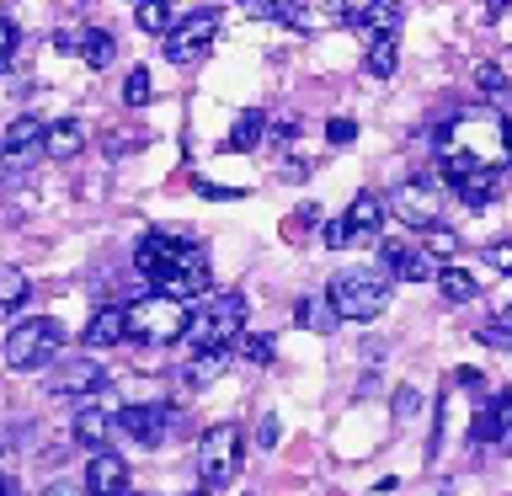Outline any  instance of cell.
Returning <instances> with one entry per match:
<instances>
[{
  "label": "cell",
  "instance_id": "4dcf8cb0",
  "mask_svg": "<svg viewBox=\"0 0 512 496\" xmlns=\"http://www.w3.org/2000/svg\"><path fill=\"white\" fill-rule=\"evenodd\" d=\"M480 342H486V347H507V352H512V304L491 320V326H480Z\"/></svg>",
  "mask_w": 512,
  "mask_h": 496
},
{
  "label": "cell",
  "instance_id": "8992f818",
  "mask_svg": "<svg viewBox=\"0 0 512 496\" xmlns=\"http://www.w3.org/2000/svg\"><path fill=\"white\" fill-rule=\"evenodd\" d=\"M59 347H64V326L38 315V320H22V326L6 336V363L11 368H43Z\"/></svg>",
  "mask_w": 512,
  "mask_h": 496
},
{
  "label": "cell",
  "instance_id": "4316f807",
  "mask_svg": "<svg viewBox=\"0 0 512 496\" xmlns=\"http://www.w3.org/2000/svg\"><path fill=\"white\" fill-rule=\"evenodd\" d=\"M400 64V43L395 38H368V75L374 80H390Z\"/></svg>",
  "mask_w": 512,
  "mask_h": 496
},
{
  "label": "cell",
  "instance_id": "e575fe53",
  "mask_svg": "<svg viewBox=\"0 0 512 496\" xmlns=\"http://www.w3.org/2000/svg\"><path fill=\"white\" fill-rule=\"evenodd\" d=\"M352 235H358V230H352V224H347V214H342V219H331V224H326V230H320V240H326V246H331V251H342V246H347V240H352Z\"/></svg>",
  "mask_w": 512,
  "mask_h": 496
},
{
  "label": "cell",
  "instance_id": "5b68a950",
  "mask_svg": "<svg viewBox=\"0 0 512 496\" xmlns=\"http://www.w3.org/2000/svg\"><path fill=\"white\" fill-rule=\"evenodd\" d=\"M240 454H246V438H240L235 422H214L198 438V480L208 491L214 486H230V480L240 475Z\"/></svg>",
  "mask_w": 512,
  "mask_h": 496
},
{
  "label": "cell",
  "instance_id": "7a4b0ae2",
  "mask_svg": "<svg viewBox=\"0 0 512 496\" xmlns=\"http://www.w3.org/2000/svg\"><path fill=\"white\" fill-rule=\"evenodd\" d=\"M326 299L342 320H374L395 299V278L384 267H342L326 283Z\"/></svg>",
  "mask_w": 512,
  "mask_h": 496
},
{
  "label": "cell",
  "instance_id": "f1b7e54d",
  "mask_svg": "<svg viewBox=\"0 0 512 496\" xmlns=\"http://www.w3.org/2000/svg\"><path fill=\"white\" fill-rule=\"evenodd\" d=\"M475 86H480V96H491V102H502V96L512 91L507 75H502V64H480V70H475Z\"/></svg>",
  "mask_w": 512,
  "mask_h": 496
},
{
  "label": "cell",
  "instance_id": "ffe728a7",
  "mask_svg": "<svg viewBox=\"0 0 512 496\" xmlns=\"http://www.w3.org/2000/svg\"><path fill=\"white\" fill-rule=\"evenodd\" d=\"M294 315H299V326H304V331H315V336H331L336 326H342V315L331 310V299H326V294L299 299V304H294Z\"/></svg>",
  "mask_w": 512,
  "mask_h": 496
},
{
  "label": "cell",
  "instance_id": "ba28073f",
  "mask_svg": "<svg viewBox=\"0 0 512 496\" xmlns=\"http://www.w3.org/2000/svg\"><path fill=\"white\" fill-rule=\"evenodd\" d=\"M214 32H219V11H192V16H182V22L166 32V43H160V48H166L171 64H192V59L208 54Z\"/></svg>",
  "mask_w": 512,
  "mask_h": 496
},
{
  "label": "cell",
  "instance_id": "3957f363",
  "mask_svg": "<svg viewBox=\"0 0 512 496\" xmlns=\"http://www.w3.org/2000/svg\"><path fill=\"white\" fill-rule=\"evenodd\" d=\"M246 336V294H208L187 320L192 352H235Z\"/></svg>",
  "mask_w": 512,
  "mask_h": 496
},
{
  "label": "cell",
  "instance_id": "603a6c76",
  "mask_svg": "<svg viewBox=\"0 0 512 496\" xmlns=\"http://www.w3.org/2000/svg\"><path fill=\"white\" fill-rule=\"evenodd\" d=\"M224 368H230V352H192V363L182 368V379L192 384V390H208Z\"/></svg>",
  "mask_w": 512,
  "mask_h": 496
},
{
  "label": "cell",
  "instance_id": "9a60e30c",
  "mask_svg": "<svg viewBox=\"0 0 512 496\" xmlns=\"http://www.w3.org/2000/svg\"><path fill=\"white\" fill-rule=\"evenodd\" d=\"M86 491L91 496H128V464L112 454H91V464H86Z\"/></svg>",
  "mask_w": 512,
  "mask_h": 496
},
{
  "label": "cell",
  "instance_id": "5bb4252c",
  "mask_svg": "<svg viewBox=\"0 0 512 496\" xmlns=\"http://www.w3.org/2000/svg\"><path fill=\"white\" fill-rule=\"evenodd\" d=\"M342 22H347V27H358L363 38H395L400 6H379V0H363V6H342Z\"/></svg>",
  "mask_w": 512,
  "mask_h": 496
},
{
  "label": "cell",
  "instance_id": "cb8c5ba5",
  "mask_svg": "<svg viewBox=\"0 0 512 496\" xmlns=\"http://www.w3.org/2000/svg\"><path fill=\"white\" fill-rule=\"evenodd\" d=\"M283 22L299 32H320V27L342 22V6H283Z\"/></svg>",
  "mask_w": 512,
  "mask_h": 496
},
{
  "label": "cell",
  "instance_id": "d4e9b609",
  "mask_svg": "<svg viewBox=\"0 0 512 496\" xmlns=\"http://www.w3.org/2000/svg\"><path fill=\"white\" fill-rule=\"evenodd\" d=\"M384 214H390V208H384L379 192H358V198H352V208H347V224L368 235V230H379V224H384Z\"/></svg>",
  "mask_w": 512,
  "mask_h": 496
},
{
  "label": "cell",
  "instance_id": "8d00e7d4",
  "mask_svg": "<svg viewBox=\"0 0 512 496\" xmlns=\"http://www.w3.org/2000/svg\"><path fill=\"white\" fill-rule=\"evenodd\" d=\"M486 262H491V272H512V240H496L486 251Z\"/></svg>",
  "mask_w": 512,
  "mask_h": 496
},
{
  "label": "cell",
  "instance_id": "1f68e13d",
  "mask_svg": "<svg viewBox=\"0 0 512 496\" xmlns=\"http://www.w3.org/2000/svg\"><path fill=\"white\" fill-rule=\"evenodd\" d=\"M150 96H155L150 70H128V80H123V102H128V107H144Z\"/></svg>",
  "mask_w": 512,
  "mask_h": 496
},
{
  "label": "cell",
  "instance_id": "d6a6232c",
  "mask_svg": "<svg viewBox=\"0 0 512 496\" xmlns=\"http://www.w3.org/2000/svg\"><path fill=\"white\" fill-rule=\"evenodd\" d=\"M272 352H278V347H272V336H262V331L240 336V358H246V363H272Z\"/></svg>",
  "mask_w": 512,
  "mask_h": 496
},
{
  "label": "cell",
  "instance_id": "8fae6325",
  "mask_svg": "<svg viewBox=\"0 0 512 496\" xmlns=\"http://www.w3.org/2000/svg\"><path fill=\"white\" fill-rule=\"evenodd\" d=\"M384 272L390 278H406V283H427V278H438V262H432V251L427 246H416V240H384Z\"/></svg>",
  "mask_w": 512,
  "mask_h": 496
},
{
  "label": "cell",
  "instance_id": "83f0119b",
  "mask_svg": "<svg viewBox=\"0 0 512 496\" xmlns=\"http://www.w3.org/2000/svg\"><path fill=\"white\" fill-rule=\"evenodd\" d=\"M27 294H32L27 272H22V267H0V310H16Z\"/></svg>",
  "mask_w": 512,
  "mask_h": 496
},
{
  "label": "cell",
  "instance_id": "7402d4cb",
  "mask_svg": "<svg viewBox=\"0 0 512 496\" xmlns=\"http://www.w3.org/2000/svg\"><path fill=\"white\" fill-rule=\"evenodd\" d=\"M118 432V422L112 416H102V411H80L75 416V443H86V448H96V454H107V438Z\"/></svg>",
  "mask_w": 512,
  "mask_h": 496
},
{
  "label": "cell",
  "instance_id": "9c48e42d",
  "mask_svg": "<svg viewBox=\"0 0 512 496\" xmlns=\"http://www.w3.org/2000/svg\"><path fill=\"white\" fill-rule=\"evenodd\" d=\"M187 246H192V240H182V235L150 230V235H144L139 246H134V267H139L144 278H150V283L160 288V283L171 278V267H176V262H182V256H187Z\"/></svg>",
  "mask_w": 512,
  "mask_h": 496
},
{
  "label": "cell",
  "instance_id": "d6986e66",
  "mask_svg": "<svg viewBox=\"0 0 512 496\" xmlns=\"http://www.w3.org/2000/svg\"><path fill=\"white\" fill-rule=\"evenodd\" d=\"M43 139H48V123H43V118H32V112H22V118L6 128L0 150H6V155H27V150H38Z\"/></svg>",
  "mask_w": 512,
  "mask_h": 496
},
{
  "label": "cell",
  "instance_id": "4fadbf2b",
  "mask_svg": "<svg viewBox=\"0 0 512 496\" xmlns=\"http://www.w3.org/2000/svg\"><path fill=\"white\" fill-rule=\"evenodd\" d=\"M64 54H80L91 64V70H107L112 64V54H118V43H112V32H102V27H86V32H59L54 38Z\"/></svg>",
  "mask_w": 512,
  "mask_h": 496
},
{
  "label": "cell",
  "instance_id": "d590c367",
  "mask_svg": "<svg viewBox=\"0 0 512 496\" xmlns=\"http://www.w3.org/2000/svg\"><path fill=\"white\" fill-rule=\"evenodd\" d=\"M326 139H331V144H352V139H358V123H352V118H331Z\"/></svg>",
  "mask_w": 512,
  "mask_h": 496
},
{
  "label": "cell",
  "instance_id": "30bf717a",
  "mask_svg": "<svg viewBox=\"0 0 512 496\" xmlns=\"http://www.w3.org/2000/svg\"><path fill=\"white\" fill-rule=\"evenodd\" d=\"M112 422H118V432L128 443L155 448V443H166V432H171V406H160V400H150V406H123Z\"/></svg>",
  "mask_w": 512,
  "mask_h": 496
},
{
  "label": "cell",
  "instance_id": "52a82bcc",
  "mask_svg": "<svg viewBox=\"0 0 512 496\" xmlns=\"http://www.w3.org/2000/svg\"><path fill=\"white\" fill-rule=\"evenodd\" d=\"M384 208H390L400 224H411V230H438V219H443V192H438V182L416 176V182H400L390 198H384Z\"/></svg>",
  "mask_w": 512,
  "mask_h": 496
},
{
  "label": "cell",
  "instance_id": "277c9868",
  "mask_svg": "<svg viewBox=\"0 0 512 496\" xmlns=\"http://www.w3.org/2000/svg\"><path fill=\"white\" fill-rule=\"evenodd\" d=\"M187 320H192V310L166 299V294H144V299L128 304V336H134V342H150V347L187 342Z\"/></svg>",
  "mask_w": 512,
  "mask_h": 496
},
{
  "label": "cell",
  "instance_id": "ab89813d",
  "mask_svg": "<svg viewBox=\"0 0 512 496\" xmlns=\"http://www.w3.org/2000/svg\"><path fill=\"white\" fill-rule=\"evenodd\" d=\"M395 411L411 416V411H416V390H400V395H395Z\"/></svg>",
  "mask_w": 512,
  "mask_h": 496
},
{
  "label": "cell",
  "instance_id": "836d02e7",
  "mask_svg": "<svg viewBox=\"0 0 512 496\" xmlns=\"http://www.w3.org/2000/svg\"><path fill=\"white\" fill-rule=\"evenodd\" d=\"M16 43H22V32H16L6 16H0V75L11 70V59H16Z\"/></svg>",
  "mask_w": 512,
  "mask_h": 496
},
{
  "label": "cell",
  "instance_id": "74e56055",
  "mask_svg": "<svg viewBox=\"0 0 512 496\" xmlns=\"http://www.w3.org/2000/svg\"><path fill=\"white\" fill-rule=\"evenodd\" d=\"M43 496H86V486H75V480H54Z\"/></svg>",
  "mask_w": 512,
  "mask_h": 496
},
{
  "label": "cell",
  "instance_id": "7c38bea8",
  "mask_svg": "<svg viewBox=\"0 0 512 496\" xmlns=\"http://www.w3.org/2000/svg\"><path fill=\"white\" fill-rule=\"evenodd\" d=\"M102 384H107V374L96 358H64L54 368V379H48V390L54 395H91V390H102Z\"/></svg>",
  "mask_w": 512,
  "mask_h": 496
},
{
  "label": "cell",
  "instance_id": "60d3db41",
  "mask_svg": "<svg viewBox=\"0 0 512 496\" xmlns=\"http://www.w3.org/2000/svg\"><path fill=\"white\" fill-rule=\"evenodd\" d=\"M0 496H11V480L6 475H0Z\"/></svg>",
  "mask_w": 512,
  "mask_h": 496
},
{
  "label": "cell",
  "instance_id": "6da1fadb",
  "mask_svg": "<svg viewBox=\"0 0 512 496\" xmlns=\"http://www.w3.org/2000/svg\"><path fill=\"white\" fill-rule=\"evenodd\" d=\"M443 150L475 160V166L502 171L512 160V123L496 107H464L459 118L448 123V144H443Z\"/></svg>",
  "mask_w": 512,
  "mask_h": 496
},
{
  "label": "cell",
  "instance_id": "484cf974",
  "mask_svg": "<svg viewBox=\"0 0 512 496\" xmlns=\"http://www.w3.org/2000/svg\"><path fill=\"white\" fill-rule=\"evenodd\" d=\"M438 288H443L448 304H470V299L480 294L475 272H464V267H443V272H438Z\"/></svg>",
  "mask_w": 512,
  "mask_h": 496
},
{
  "label": "cell",
  "instance_id": "e0dca14e",
  "mask_svg": "<svg viewBox=\"0 0 512 496\" xmlns=\"http://www.w3.org/2000/svg\"><path fill=\"white\" fill-rule=\"evenodd\" d=\"M80 150H86V128H80L75 118L48 123V139H43V155L48 160H75Z\"/></svg>",
  "mask_w": 512,
  "mask_h": 496
},
{
  "label": "cell",
  "instance_id": "44dd1931",
  "mask_svg": "<svg viewBox=\"0 0 512 496\" xmlns=\"http://www.w3.org/2000/svg\"><path fill=\"white\" fill-rule=\"evenodd\" d=\"M267 128H272L267 112H262V107H246V112L235 118V128H230V139H224V144H230V150H256V144L267 139Z\"/></svg>",
  "mask_w": 512,
  "mask_h": 496
},
{
  "label": "cell",
  "instance_id": "f35d334b",
  "mask_svg": "<svg viewBox=\"0 0 512 496\" xmlns=\"http://www.w3.org/2000/svg\"><path fill=\"white\" fill-rule=\"evenodd\" d=\"M256 443H262V448L278 443V416H267V422H262V432H256Z\"/></svg>",
  "mask_w": 512,
  "mask_h": 496
},
{
  "label": "cell",
  "instance_id": "2e32d148",
  "mask_svg": "<svg viewBox=\"0 0 512 496\" xmlns=\"http://www.w3.org/2000/svg\"><path fill=\"white\" fill-rule=\"evenodd\" d=\"M123 336H128V310H123V304H107V310H96V315H91L86 347H118Z\"/></svg>",
  "mask_w": 512,
  "mask_h": 496
},
{
  "label": "cell",
  "instance_id": "f546056e",
  "mask_svg": "<svg viewBox=\"0 0 512 496\" xmlns=\"http://www.w3.org/2000/svg\"><path fill=\"white\" fill-rule=\"evenodd\" d=\"M134 22L144 32H171L176 27V11L171 6H134Z\"/></svg>",
  "mask_w": 512,
  "mask_h": 496
},
{
  "label": "cell",
  "instance_id": "ac0fdd59",
  "mask_svg": "<svg viewBox=\"0 0 512 496\" xmlns=\"http://www.w3.org/2000/svg\"><path fill=\"white\" fill-rule=\"evenodd\" d=\"M448 187H454V192H459V198L470 203V208H480V203H491V198H496V187H502V171H486V166H475V171L454 176Z\"/></svg>",
  "mask_w": 512,
  "mask_h": 496
}]
</instances>
